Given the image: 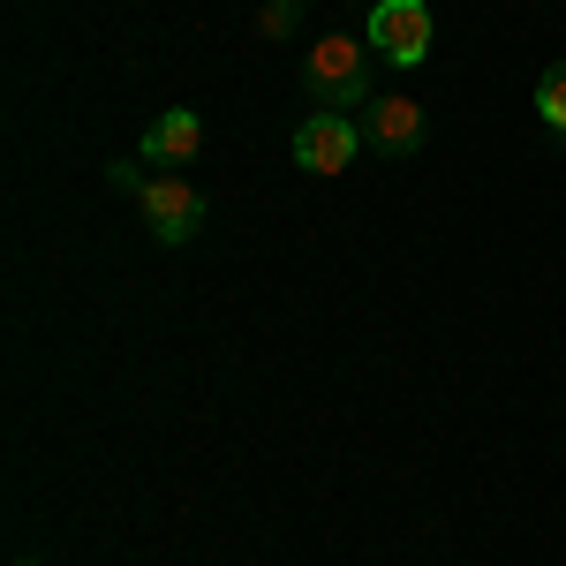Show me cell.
I'll use <instances>...</instances> for the list:
<instances>
[{"label":"cell","mask_w":566,"mask_h":566,"mask_svg":"<svg viewBox=\"0 0 566 566\" xmlns=\"http://www.w3.org/2000/svg\"><path fill=\"white\" fill-rule=\"evenodd\" d=\"M295 84L317 114H348V106H370V45L363 39H317L295 69Z\"/></svg>","instance_id":"1"},{"label":"cell","mask_w":566,"mask_h":566,"mask_svg":"<svg viewBox=\"0 0 566 566\" xmlns=\"http://www.w3.org/2000/svg\"><path fill=\"white\" fill-rule=\"evenodd\" d=\"M363 45L392 69H423L431 61V8L423 0H370V31Z\"/></svg>","instance_id":"2"},{"label":"cell","mask_w":566,"mask_h":566,"mask_svg":"<svg viewBox=\"0 0 566 566\" xmlns=\"http://www.w3.org/2000/svg\"><path fill=\"white\" fill-rule=\"evenodd\" d=\"M136 205H144V219H151V234L167 242V250H181V242H197V227H205V189L189 175H151L144 189H136Z\"/></svg>","instance_id":"3"},{"label":"cell","mask_w":566,"mask_h":566,"mask_svg":"<svg viewBox=\"0 0 566 566\" xmlns=\"http://www.w3.org/2000/svg\"><path fill=\"white\" fill-rule=\"evenodd\" d=\"M355 151H363V122H348V114H303L295 122V167L303 175H348Z\"/></svg>","instance_id":"4"},{"label":"cell","mask_w":566,"mask_h":566,"mask_svg":"<svg viewBox=\"0 0 566 566\" xmlns=\"http://www.w3.org/2000/svg\"><path fill=\"white\" fill-rule=\"evenodd\" d=\"M363 144L408 159V151L423 144V106H416V98H370V106H363Z\"/></svg>","instance_id":"5"},{"label":"cell","mask_w":566,"mask_h":566,"mask_svg":"<svg viewBox=\"0 0 566 566\" xmlns=\"http://www.w3.org/2000/svg\"><path fill=\"white\" fill-rule=\"evenodd\" d=\"M197 144H205V122H197L189 106H167V114L144 129V167H167V175H175V167L197 159Z\"/></svg>","instance_id":"6"},{"label":"cell","mask_w":566,"mask_h":566,"mask_svg":"<svg viewBox=\"0 0 566 566\" xmlns=\"http://www.w3.org/2000/svg\"><path fill=\"white\" fill-rule=\"evenodd\" d=\"M536 122L552 136H566V61H552V69L536 76Z\"/></svg>","instance_id":"7"},{"label":"cell","mask_w":566,"mask_h":566,"mask_svg":"<svg viewBox=\"0 0 566 566\" xmlns=\"http://www.w3.org/2000/svg\"><path fill=\"white\" fill-rule=\"evenodd\" d=\"M295 15H303V0H264V31H272V39H287Z\"/></svg>","instance_id":"8"},{"label":"cell","mask_w":566,"mask_h":566,"mask_svg":"<svg viewBox=\"0 0 566 566\" xmlns=\"http://www.w3.org/2000/svg\"><path fill=\"white\" fill-rule=\"evenodd\" d=\"M15 566H39V559H15Z\"/></svg>","instance_id":"9"}]
</instances>
